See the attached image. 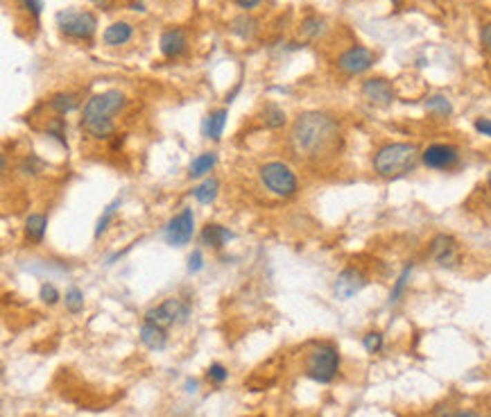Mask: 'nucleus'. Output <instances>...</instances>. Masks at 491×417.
I'll use <instances>...</instances> for the list:
<instances>
[{
  "mask_svg": "<svg viewBox=\"0 0 491 417\" xmlns=\"http://www.w3.org/2000/svg\"><path fill=\"white\" fill-rule=\"evenodd\" d=\"M288 145L299 161H326L342 148V127L329 111H304L292 122Z\"/></svg>",
  "mask_w": 491,
  "mask_h": 417,
  "instance_id": "1",
  "label": "nucleus"
},
{
  "mask_svg": "<svg viewBox=\"0 0 491 417\" xmlns=\"http://www.w3.org/2000/svg\"><path fill=\"white\" fill-rule=\"evenodd\" d=\"M127 107V95L120 91V89H109V91L95 93L93 98H88L84 104V111H81V129L93 136V138H111L113 129V116L120 113Z\"/></svg>",
  "mask_w": 491,
  "mask_h": 417,
  "instance_id": "2",
  "label": "nucleus"
},
{
  "mask_svg": "<svg viewBox=\"0 0 491 417\" xmlns=\"http://www.w3.org/2000/svg\"><path fill=\"white\" fill-rule=\"evenodd\" d=\"M421 163V150L414 143L389 141L374 152L372 166L374 173L383 179H401L410 175Z\"/></svg>",
  "mask_w": 491,
  "mask_h": 417,
  "instance_id": "3",
  "label": "nucleus"
},
{
  "mask_svg": "<svg viewBox=\"0 0 491 417\" xmlns=\"http://www.w3.org/2000/svg\"><path fill=\"white\" fill-rule=\"evenodd\" d=\"M342 365L340 349L333 342H315L313 347L306 351L304 358V374L315 383L329 386L333 379L338 377Z\"/></svg>",
  "mask_w": 491,
  "mask_h": 417,
  "instance_id": "4",
  "label": "nucleus"
},
{
  "mask_svg": "<svg viewBox=\"0 0 491 417\" xmlns=\"http://www.w3.org/2000/svg\"><path fill=\"white\" fill-rule=\"evenodd\" d=\"M258 179L267 193L274 198L290 200L299 193V177L297 173L283 161H267L258 168Z\"/></svg>",
  "mask_w": 491,
  "mask_h": 417,
  "instance_id": "5",
  "label": "nucleus"
},
{
  "mask_svg": "<svg viewBox=\"0 0 491 417\" xmlns=\"http://www.w3.org/2000/svg\"><path fill=\"white\" fill-rule=\"evenodd\" d=\"M57 28L70 39L88 41L97 30V19L93 12H77V10H61L55 16Z\"/></svg>",
  "mask_w": 491,
  "mask_h": 417,
  "instance_id": "6",
  "label": "nucleus"
},
{
  "mask_svg": "<svg viewBox=\"0 0 491 417\" xmlns=\"http://www.w3.org/2000/svg\"><path fill=\"white\" fill-rule=\"evenodd\" d=\"M188 315H191V306H188L184 299L168 297V299H163L161 304L147 308L143 320L157 324L161 329H170V326H175V324H184L188 320Z\"/></svg>",
  "mask_w": 491,
  "mask_h": 417,
  "instance_id": "7",
  "label": "nucleus"
},
{
  "mask_svg": "<svg viewBox=\"0 0 491 417\" xmlns=\"http://www.w3.org/2000/svg\"><path fill=\"white\" fill-rule=\"evenodd\" d=\"M338 71L345 73L349 77L363 75V73L372 71L376 64V53L367 46H351L338 57Z\"/></svg>",
  "mask_w": 491,
  "mask_h": 417,
  "instance_id": "8",
  "label": "nucleus"
},
{
  "mask_svg": "<svg viewBox=\"0 0 491 417\" xmlns=\"http://www.w3.org/2000/svg\"><path fill=\"white\" fill-rule=\"evenodd\" d=\"M195 236V214L193 209H182L177 216L168 220V225L163 227V239L173 248H184L193 241Z\"/></svg>",
  "mask_w": 491,
  "mask_h": 417,
  "instance_id": "9",
  "label": "nucleus"
},
{
  "mask_svg": "<svg viewBox=\"0 0 491 417\" xmlns=\"http://www.w3.org/2000/svg\"><path fill=\"white\" fill-rule=\"evenodd\" d=\"M421 163L428 170H453L460 163V148L453 143H430L421 150Z\"/></svg>",
  "mask_w": 491,
  "mask_h": 417,
  "instance_id": "10",
  "label": "nucleus"
},
{
  "mask_svg": "<svg viewBox=\"0 0 491 417\" xmlns=\"http://www.w3.org/2000/svg\"><path fill=\"white\" fill-rule=\"evenodd\" d=\"M365 286H367V275L363 272V270L349 266V268L342 270L338 277H335L333 295L338 297L340 302H347L351 297H356Z\"/></svg>",
  "mask_w": 491,
  "mask_h": 417,
  "instance_id": "11",
  "label": "nucleus"
},
{
  "mask_svg": "<svg viewBox=\"0 0 491 417\" xmlns=\"http://www.w3.org/2000/svg\"><path fill=\"white\" fill-rule=\"evenodd\" d=\"M360 93L374 107H389L396 100V91L392 82L385 77H367L360 86Z\"/></svg>",
  "mask_w": 491,
  "mask_h": 417,
  "instance_id": "12",
  "label": "nucleus"
},
{
  "mask_svg": "<svg viewBox=\"0 0 491 417\" xmlns=\"http://www.w3.org/2000/svg\"><path fill=\"white\" fill-rule=\"evenodd\" d=\"M430 257L439 268L451 270L460 263V248L451 234H437L430 241Z\"/></svg>",
  "mask_w": 491,
  "mask_h": 417,
  "instance_id": "13",
  "label": "nucleus"
},
{
  "mask_svg": "<svg viewBox=\"0 0 491 417\" xmlns=\"http://www.w3.org/2000/svg\"><path fill=\"white\" fill-rule=\"evenodd\" d=\"M188 48V37L182 28H170L161 35L159 39V50L168 59H175V57H182Z\"/></svg>",
  "mask_w": 491,
  "mask_h": 417,
  "instance_id": "14",
  "label": "nucleus"
},
{
  "mask_svg": "<svg viewBox=\"0 0 491 417\" xmlns=\"http://www.w3.org/2000/svg\"><path fill=\"white\" fill-rule=\"evenodd\" d=\"M200 241H202V245H209V248H213V250H222L229 245V241H233V232L224 225L209 223L206 227L202 229Z\"/></svg>",
  "mask_w": 491,
  "mask_h": 417,
  "instance_id": "15",
  "label": "nucleus"
},
{
  "mask_svg": "<svg viewBox=\"0 0 491 417\" xmlns=\"http://www.w3.org/2000/svg\"><path fill=\"white\" fill-rule=\"evenodd\" d=\"M138 338H141V342L150 351H163V349L168 347V333H166V329H161V326L152 324V322L143 320L141 329H138Z\"/></svg>",
  "mask_w": 491,
  "mask_h": 417,
  "instance_id": "16",
  "label": "nucleus"
},
{
  "mask_svg": "<svg viewBox=\"0 0 491 417\" xmlns=\"http://www.w3.org/2000/svg\"><path fill=\"white\" fill-rule=\"evenodd\" d=\"M134 37V28H132V23H127V21H116V23H111L109 28L104 30V44L109 46V48H120V46H125L129 44Z\"/></svg>",
  "mask_w": 491,
  "mask_h": 417,
  "instance_id": "17",
  "label": "nucleus"
},
{
  "mask_svg": "<svg viewBox=\"0 0 491 417\" xmlns=\"http://www.w3.org/2000/svg\"><path fill=\"white\" fill-rule=\"evenodd\" d=\"M227 116L229 111L227 109H215L211 111L206 118L202 122V134L204 138H211V141H220L224 132V125H227Z\"/></svg>",
  "mask_w": 491,
  "mask_h": 417,
  "instance_id": "18",
  "label": "nucleus"
},
{
  "mask_svg": "<svg viewBox=\"0 0 491 417\" xmlns=\"http://www.w3.org/2000/svg\"><path fill=\"white\" fill-rule=\"evenodd\" d=\"M215 166H218V154L215 152H202L191 161V166H188V177L191 179L209 177L211 170Z\"/></svg>",
  "mask_w": 491,
  "mask_h": 417,
  "instance_id": "19",
  "label": "nucleus"
},
{
  "mask_svg": "<svg viewBox=\"0 0 491 417\" xmlns=\"http://www.w3.org/2000/svg\"><path fill=\"white\" fill-rule=\"evenodd\" d=\"M218 195H220V179L213 175L204 177L202 182L193 189V198L200 204H213L218 200Z\"/></svg>",
  "mask_w": 491,
  "mask_h": 417,
  "instance_id": "20",
  "label": "nucleus"
},
{
  "mask_svg": "<svg viewBox=\"0 0 491 417\" xmlns=\"http://www.w3.org/2000/svg\"><path fill=\"white\" fill-rule=\"evenodd\" d=\"M231 35L242 39V41H253V37L258 35V21L247 14L235 16L231 21Z\"/></svg>",
  "mask_w": 491,
  "mask_h": 417,
  "instance_id": "21",
  "label": "nucleus"
},
{
  "mask_svg": "<svg viewBox=\"0 0 491 417\" xmlns=\"http://www.w3.org/2000/svg\"><path fill=\"white\" fill-rule=\"evenodd\" d=\"M48 232V216L44 214H30L26 218V239L32 243H44Z\"/></svg>",
  "mask_w": 491,
  "mask_h": 417,
  "instance_id": "22",
  "label": "nucleus"
},
{
  "mask_svg": "<svg viewBox=\"0 0 491 417\" xmlns=\"http://www.w3.org/2000/svg\"><path fill=\"white\" fill-rule=\"evenodd\" d=\"M79 107V95L77 93H55L50 98V109L57 116H66V113L75 111Z\"/></svg>",
  "mask_w": 491,
  "mask_h": 417,
  "instance_id": "23",
  "label": "nucleus"
},
{
  "mask_svg": "<svg viewBox=\"0 0 491 417\" xmlns=\"http://www.w3.org/2000/svg\"><path fill=\"white\" fill-rule=\"evenodd\" d=\"M425 109L439 118H448L453 113V102L444 93H432L425 98Z\"/></svg>",
  "mask_w": 491,
  "mask_h": 417,
  "instance_id": "24",
  "label": "nucleus"
},
{
  "mask_svg": "<svg viewBox=\"0 0 491 417\" xmlns=\"http://www.w3.org/2000/svg\"><path fill=\"white\" fill-rule=\"evenodd\" d=\"M288 118H285V111L276 102H267L263 107V125L267 129H281Z\"/></svg>",
  "mask_w": 491,
  "mask_h": 417,
  "instance_id": "25",
  "label": "nucleus"
},
{
  "mask_svg": "<svg viewBox=\"0 0 491 417\" xmlns=\"http://www.w3.org/2000/svg\"><path fill=\"white\" fill-rule=\"evenodd\" d=\"M412 270H414V263L410 261L403 270H401V275H398V279L394 281V286H392V290H389V304L394 306L401 302V297H403V293L407 288V284H410V277H412Z\"/></svg>",
  "mask_w": 491,
  "mask_h": 417,
  "instance_id": "26",
  "label": "nucleus"
},
{
  "mask_svg": "<svg viewBox=\"0 0 491 417\" xmlns=\"http://www.w3.org/2000/svg\"><path fill=\"white\" fill-rule=\"evenodd\" d=\"M64 304H66V311L70 315H79L84 311V290L79 286H70L64 295Z\"/></svg>",
  "mask_w": 491,
  "mask_h": 417,
  "instance_id": "27",
  "label": "nucleus"
},
{
  "mask_svg": "<svg viewBox=\"0 0 491 417\" xmlns=\"http://www.w3.org/2000/svg\"><path fill=\"white\" fill-rule=\"evenodd\" d=\"M118 207H120V198H116V200H113L111 204H106V207H104V211H102L100 218H97V223H95V232H93L95 239H100V236L106 232V229H109L111 220L116 218V211H118Z\"/></svg>",
  "mask_w": 491,
  "mask_h": 417,
  "instance_id": "28",
  "label": "nucleus"
},
{
  "mask_svg": "<svg viewBox=\"0 0 491 417\" xmlns=\"http://www.w3.org/2000/svg\"><path fill=\"white\" fill-rule=\"evenodd\" d=\"M326 32V21L319 19V16H308L301 23V35L308 37V39H319Z\"/></svg>",
  "mask_w": 491,
  "mask_h": 417,
  "instance_id": "29",
  "label": "nucleus"
},
{
  "mask_svg": "<svg viewBox=\"0 0 491 417\" xmlns=\"http://www.w3.org/2000/svg\"><path fill=\"white\" fill-rule=\"evenodd\" d=\"M363 347L367 354H381L383 347H385V336L381 331H367L363 336Z\"/></svg>",
  "mask_w": 491,
  "mask_h": 417,
  "instance_id": "30",
  "label": "nucleus"
},
{
  "mask_svg": "<svg viewBox=\"0 0 491 417\" xmlns=\"http://www.w3.org/2000/svg\"><path fill=\"white\" fill-rule=\"evenodd\" d=\"M39 299L48 306H55V304H59L61 295H59V290H57V286L52 281H44L41 284V288H39Z\"/></svg>",
  "mask_w": 491,
  "mask_h": 417,
  "instance_id": "31",
  "label": "nucleus"
},
{
  "mask_svg": "<svg viewBox=\"0 0 491 417\" xmlns=\"http://www.w3.org/2000/svg\"><path fill=\"white\" fill-rule=\"evenodd\" d=\"M48 136H52L55 141H59L66 148V122H64V118H55L48 122Z\"/></svg>",
  "mask_w": 491,
  "mask_h": 417,
  "instance_id": "32",
  "label": "nucleus"
},
{
  "mask_svg": "<svg viewBox=\"0 0 491 417\" xmlns=\"http://www.w3.org/2000/svg\"><path fill=\"white\" fill-rule=\"evenodd\" d=\"M206 379L211 383H215V386H222V383H227V379H229V370L222 363H211L206 370Z\"/></svg>",
  "mask_w": 491,
  "mask_h": 417,
  "instance_id": "33",
  "label": "nucleus"
},
{
  "mask_svg": "<svg viewBox=\"0 0 491 417\" xmlns=\"http://www.w3.org/2000/svg\"><path fill=\"white\" fill-rule=\"evenodd\" d=\"M41 168H44V161H41L39 157H35V154L26 157L19 166V170L23 175H37V173H41Z\"/></svg>",
  "mask_w": 491,
  "mask_h": 417,
  "instance_id": "34",
  "label": "nucleus"
},
{
  "mask_svg": "<svg viewBox=\"0 0 491 417\" xmlns=\"http://www.w3.org/2000/svg\"><path fill=\"white\" fill-rule=\"evenodd\" d=\"M204 270V254L202 250H193L188 257V275H200Z\"/></svg>",
  "mask_w": 491,
  "mask_h": 417,
  "instance_id": "35",
  "label": "nucleus"
},
{
  "mask_svg": "<svg viewBox=\"0 0 491 417\" xmlns=\"http://www.w3.org/2000/svg\"><path fill=\"white\" fill-rule=\"evenodd\" d=\"M473 129H476L480 136L491 138V118H476L473 120Z\"/></svg>",
  "mask_w": 491,
  "mask_h": 417,
  "instance_id": "36",
  "label": "nucleus"
},
{
  "mask_svg": "<svg viewBox=\"0 0 491 417\" xmlns=\"http://www.w3.org/2000/svg\"><path fill=\"white\" fill-rule=\"evenodd\" d=\"M432 417H457V411L451 404H439L432 408Z\"/></svg>",
  "mask_w": 491,
  "mask_h": 417,
  "instance_id": "37",
  "label": "nucleus"
},
{
  "mask_svg": "<svg viewBox=\"0 0 491 417\" xmlns=\"http://www.w3.org/2000/svg\"><path fill=\"white\" fill-rule=\"evenodd\" d=\"M23 7H26L35 19H39L41 10H44V0H23Z\"/></svg>",
  "mask_w": 491,
  "mask_h": 417,
  "instance_id": "38",
  "label": "nucleus"
},
{
  "mask_svg": "<svg viewBox=\"0 0 491 417\" xmlns=\"http://www.w3.org/2000/svg\"><path fill=\"white\" fill-rule=\"evenodd\" d=\"M480 44L485 46L487 50H491V21L485 23V26H482V30H480Z\"/></svg>",
  "mask_w": 491,
  "mask_h": 417,
  "instance_id": "39",
  "label": "nucleus"
},
{
  "mask_svg": "<svg viewBox=\"0 0 491 417\" xmlns=\"http://www.w3.org/2000/svg\"><path fill=\"white\" fill-rule=\"evenodd\" d=\"M235 5L240 7V10H253V7L260 5V0H233Z\"/></svg>",
  "mask_w": 491,
  "mask_h": 417,
  "instance_id": "40",
  "label": "nucleus"
},
{
  "mask_svg": "<svg viewBox=\"0 0 491 417\" xmlns=\"http://www.w3.org/2000/svg\"><path fill=\"white\" fill-rule=\"evenodd\" d=\"M198 388H200V383H198V381H195V379H186L184 390L188 392V395H195V392H198Z\"/></svg>",
  "mask_w": 491,
  "mask_h": 417,
  "instance_id": "41",
  "label": "nucleus"
},
{
  "mask_svg": "<svg viewBox=\"0 0 491 417\" xmlns=\"http://www.w3.org/2000/svg\"><path fill=\"white\" fill-rule=\"evenodd\" d=\"M457 417H480V413L473 408H462V411H457Z\"/></svg>",
  "mask_w": 491,
  "mask_h": 417,
  "instance_id": "42",
  "label": "nucleus"
},
{
  "mask_svg": "<svg viewBox=\"0 0 491 417\" xmlns=\"http://www.w3.org/2000/svg\"><path fill=\"white\" fill-rule=\"evenodd\" d=\"M487 186L491 189V170H489V175H487Z\"/></svg>",
  "mask_w": 491,
  "mask_h": 417,
  "instance_id": "43",
  "label": "nucleus"
}]
</instances>
